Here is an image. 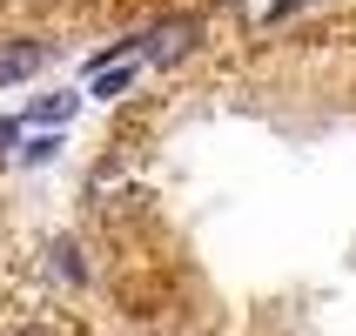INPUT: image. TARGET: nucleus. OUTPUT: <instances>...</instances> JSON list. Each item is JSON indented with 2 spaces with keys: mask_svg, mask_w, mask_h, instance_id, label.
Returning <instances> with one entry per match:
<instances>
[{
  "mask_svg": "<svg viewBox=\"0 0 356 336\" xmlns=\"http://www.w3.org/2000/svg\"><path fill=\"white\" fill-rule=\"evenodd\" d=\"M40 67H47V40H34V34H0V88L34 81Z\"/></svg>",
  "mask_w": 356,
  "mask_h": 336,
  "instance_id": "f03ea898",
  "label": "nucleus"
},
{
  "mask_svg": "<svg viewBox=\"0 0 356 336\" xmlns=\"http://www.w3.org/2000/svg\"><path fill=\"white\" fill-rule=\"evenodd\" d=\"M54 148H60V135H34V141H27V148H14V155H20V161H47V155H54Z\"/></svg>",
  "mask_w": 356,
  "mask_h": 336,
  "instance_id": "39448f33",
  "label": "nucleus"
},
{
  "mask_svg": "<svg viewBox=\"0 0 356 336\" xmlns=\"http://www.w3.org/2000/svg\"><path fill=\"white\" fill-rule=\"evenodd\" d=\"M135 34H141V61L148 67H175V61H188L202 47V20L195 14H161L148 27H135Z\"/></svg>",
  "mask_w": 356,
  "mask_h": 336,
  "instance_id": "f257e3e1",
  "label": "nucleus"
},
{
  "mask_svg": "<svg viewBox=\"0 0 356 336\" xmlns=\"http://www.w3.org/2000/svg\"><path fill=\"white\" fill-rule=\"evenodd\" d=\"M74 108H81V95H67V88H60V95H47V101H34V108H27V121H34V128H67V121H74Z\"/></svg>",
  "mask_w": 356,
  "mask_h": 336,
  "instance_id": "7ed1b4c3",
  "label": "nucleus"
},
{
  "mask_svg": "<svg viewBox=\"0 0 356 336\" xmlns=\"http://www.w3.org/2000/svg\"><path fill=\"white\" fill-rule=\"evenodd\" d=\"M128 81H135L128 61H121V67H101V74H95V101H121V95H128Z\"/></svg>",
  "mask_w": 356,
  "mask_h": 336,
  "instance_id": "20e7f679",
  "label": "nucleus"
},
{
  "mask_svg": "<svg viewBox=\"0 0 356 336\" xmlns=\"http://www.w3.org/2000/svg\"><path fill=\"white\" fill-rule=\"evenodd\" d=\"M216 7H242V0H216Z\"/></svg>",
  "mask_w": 356,
  "mask_h": 336,
  "instance_id": "1a4fd4ad",
  "label": "nucleus"
},
{
  "mask_svg": "<svg viewBox=\"0 0 356 336\" xmlns=\"http://www.w3.org/2000/svg\"><path fill=\"white\" fill-rule=\"evenodd\" d=\"M296 7H302V0H269V14H262V20H289Z\"/></svg>",
  "mask_w": 356,
  "mask_h": 336,
  "instance_id": "0eeeda50",
  "label": "nucleus"
},
{
  "mask_svg": "<svg viewBox=\"0 0 356 336\" xmlns=\"http://www.w3.org/2000/svg\"><path fill=\"white\" fill-rule=\"evenodd\" d=\"M7 336H60L54 323H20V330H7Z\"/></svg>",
  "mask_w": 356,
  "mask_h": 336,
  "instance_id": "6e6552de",
  "label": "nucleus"
},
{
  "mask_svg": "<svg viewBox=\"0 0 356 336\" xmlns=\"http://www.w3.org/2000/svg\"><path fill=\"white\" fill-rule=\"evenodd\" d=\"M14 141H20V121H7V115H0V155H14Z\"/></svg>",
  "mask_w": 356,
  "mask_h": 336,
  "instance_id": "423d86ee",
  "label": "nucleus"
}]
</instances>
